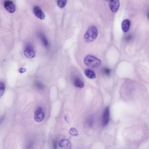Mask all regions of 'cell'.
Segmentation results:
<instances>
[{"instance_id": "1", "label": "cell", "mask_w": 149, "mask_h": 149, "mask_svg": "<svg viewBox=\"0 0 149 149\" xmlns=\"http://www.w3.org/2000/svg\"><path fill=\"white\" fill-rule=\"evenodd\" d=\"M98 34L97 28L95 26H92L89 28L84 35V40L86 42H91L96 39Z\"/></svg>"}, {"instance_id": "2", "label": "cell", "mask_w": 149, "mask_h": 149, "mask_svg": "<svg viewBox=\"0 0 149 149\" xmlns=\"http://www.w3.org/2000/svg\"><path fill=\"white\" fill-rule=\"evenodd\" d=\"M84 62L86 66L93 68H98L101 64L99 59L91 55L86 56L84 59Z\"/></svg>"}, {"instance_id": "3", "label": "cell", "mask_w": 149, "mask_h": 149, "mask_svg": "<svg viewBox=\"0 0 149 149\" xmlns=\"http://www.w3.org/2000/svg\"><path fill=\"white\" fill-rule=\"evenodd\" d=\"M45 113L42 108L39 107L36 110L34 114V119L36 122H40L42 121L45 117Z\"/></svg>"}, {"instance_id": "4", "label": "cell", "mask_w": 149, "mask_h": 149, "mask_svg": "<svg viewBox=\"0 0 149 149\" xmlns=\"http://www.w3.org/2000/svg\"><path fill=\"white\" fill-rule=\"evenodd\" d=\"M24 55L29 59H32L35 57V52L33 47L30 45L26 46L24 51Z\"/></svg>"}, {"instance_id": "5", "label": "cell", "mask_w": 149, "mask_h": 149, "mask_svg": "<svg viewBox=\"0 0 149 149\" xmlns=\"http://www.w3.org/2000/svg\"><path fill=\"white\" fill-rule=\"evenodd\" d=\"M4 6L8 12L12 13L15 12L16 7L13 2L9 0H6L4 3Z\"/></svg>"}, {"instance_id": "6", "label": "cell", "mask_w": 149, "mask_h": 149, "mask_svg": "<svg viewBox=\"0 0 149 149\" xmlns=\"http://www.w3.org/2000/svg\"><path fill=\"white\" fill-rule=\"evenodd\" d=\"M109 6L112 12H116L119 10L120 6L119 0H110Z\"/></svg>"}, {"instance_id": "7", "label": "cell", "mask_w": 149, "mask_h": 149, "mask_svg": "<svg viewBox=\"0 0 149 149\" xmlns=\"http://www.w3.org/2000/svg\"><path fill=\"white\" fill-rule=\"evenodd\" d=\"M109 119V107H107L105 109L103 115L102 124L103 127H105L108 124Z\"/></svg>"}, {"instance_id": "8", "label": "cell", "mask_w": 149, "mask_h": 149, "mask_svg": "<svg viewBox=\"0 0 149 149\" xmlns=\"http://www.w3.org/2000/svg\"><path fill=\"white\" fill-rule=\"evenodd\" d=\"M33 12L35 16L38 18L44 20L45 18V15L43 11L40 7L35 6L33 8Z\"/></svg>"}, {"instance_id": "9", "label": "cell", "mask_w": 149, "mask_h": 149, "mask_svg": "<svg viewBox=\"0 0 149 149\" xmlns=\"http://www.w3.org/2000/svg\"><path fill=\"white\" fill-rule=\"evenodd\" d=\"M60 147L64 149H71V142L67 139H64L61 141L59 142Z\"/></svg>"}, {"instance_id": "10", "label": "cell", "mask_w": 149, "mask_h": 149, "mask_svg": "<svg viewBox=\"0 0 149 149\" xmlns=\"http://www.w3.org/2000/svg\"><path fill=\"white\" fill-rule=\"evenodd\" d=\"M130 22L128 20L124 21L122 24V28L123 32H126L128 31L130 28Z\"/></svg>"}, {"instance_id": "11", "label": "cell", "mask_w": 149, "mask_h": 149, "mask_svg": "<svg viewBox=\"0 0 149 149\" xmlns=\"http://www.w3.org/2000/svg\"><path fill=\"white\" fill-rule=\"evenodd\" d=\"M85 74L86 76L90 79H93L96 78L95 72L92 70L87 69L85 70Z\"/></svg>"}, {"instance_id": "12", "label": "cell", "mask_w": 149, "mask_h": 149, "mask_svg": "<svg viewBox=\"0 0 149 149\" xmlns=\"http://www.w3.org/2000/svg\"><path fill=\"white\" fill-rule=\"evenodd\" d=\"M74 85L78 88H82L84 86L83 83L79 78H76L74 80Z\"/></svg>"}, {"instance_id": "13", "label": "cell", "mask_w": 149, "mask_h": 149, "mask_svg": "<svg viewBox=\"0 0 149 149\" xmlns=\"http://www.w3.org/2000/svg\"><path fill=\"white\" fill-rule=\"evenodd\" d=\"M39 36L45 46L47 47L48 46V42L45 36L42 33H39Z\"/></svg>"}, {"instance_id": "14", "label": "cell", "mask_w": 149, "mask_h": 149, "mask_svg": "<svg viewBox=\"0 0 149 149\" xmlns=\"http://www.w3.org/2000/svg\"><path fill=\"white\" fill-rule=\"evenodd\" d=\"M67 2V0H57L58 6L61 8H63L65 7Z\"/></svg>"}, {"instance_id": "15", "label": "cell", "mask_w": 149, "mask_h": 149, "mask_svg": "<svg viewBox=\"0 0 149 149\" xmlns=\"http://www.w3.org/2000/svg\"><path fill=\"white\" fill-rule=\"evenodd\" d=\"M5 90V85L4 83L2 81L0 82V96H2L4 94Z\"/></svg>"}, {"instance_id": "16", "label": "cell", "mask_w": 149, "mask_h": 149, "mask_svg": "<svg viewBox=\"0 0 149 149\" xmlns=\"http://www.w3.org/2000/svg\"><path fill=\"white\" fill-rule=\"evenodd\" d=\"M69 133L71 135L74 136H77L78 135V132L75 128H72L70 129Z\"/></svg>"}, {"instance_id": "17", "label": "cell", "mask_w": 149, "mask_h": 149, "mask_svg": "<svg viewBox=\"0 0 149 149\" xmlns=\"http://www.w3.org/2000/svg\"><path fill=\"white\" fill-rule=\"evenodd\" d=\"M104 74L107 76L110 75L111 73L110 70L108 68H105L103 70Z\"/></svg>"}, {"instance_id": "18", "label": "cell", "mask_w": 149, "mask_h": 149, "mask_svg": "<svg viewBox=\"0 0 149 149\" xmlns=\"http://www.w3.org/2000/svg\"><path fill=\"white\" fill-rule=\"evenodd\" d=\"M87 123L89 126H92L93 124V120L92 118H90L88 120Z\"/></svg>"}, {"instance_id": "19", "label": "cell", "mask_w": 149, "mask_h": 149, "mask_svg": "<svg viewBox=\"0 0 149 149\" xmlns=\"http://www.w3.org/2000/svg\"><path fill=\"white\" fill-rule=\"evenodd\" d=\"M26 69L22 68H21L19 70V72L20 73H23L26 72Z\"/></svg>"}, {"instance_id": "20", "label": "cell", "mask_w": 149, "mask_h": 149, "mask_svg": "<svg viewBox=\"0 0 149 149\" xmlns=\"http://www.w3.org/2000/svg\"><path fill=\"white\" fill-rule=\"evenodd\" d=\"M132 38V36L131 35H129L127 37H126V40L127 41H129L131 40V39Z\"/></svg>"}, {"instance_id": "21", "label": "cell", "mask_w": 149, "mask_h": 149, "mask_svg": "<svg viewBox=\"0 0 149 149\" xmlns=\"http://www.w3.org/2000/svg\"><path fill=\"white\" fill-rule=\"evenodd\" d=\"M148 18H149V13L148 14Z\"/></svg>"}, {"instance_id": "22", "label": "cell", "mask_w": 149, "mask_h": 149, "mask_svg": "<svg viewBox=\"0 0 149 149\" xmlns=\"http://www.w3.org/2000/svg\"><path fill=\"white\" fill-rule=\"evenodd\" d=\"M105 1H109V0H105Z\"/></svg>"}, {"instance_id": "23", "label": "cell", "mask_w": 149, "mask_h": 149, "mask_svg": "<svg viewBox=\"0 0 149 149\" xmlns=\"http://www.w3.org/2000/svg\"><path fill=\"white\" fill-rule=\"evenodd\" d=\"M39 1H42V0H39Z\"/></svg>"}]
</instances>
